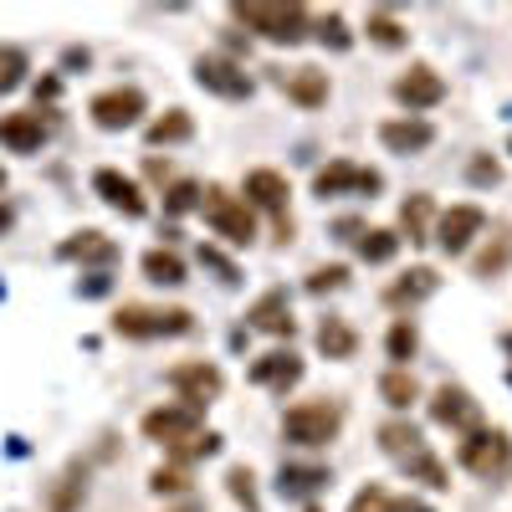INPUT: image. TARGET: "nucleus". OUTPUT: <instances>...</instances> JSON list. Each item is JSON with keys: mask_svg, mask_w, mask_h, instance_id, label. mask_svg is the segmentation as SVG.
<instances>
[{"mask_svg": "<svg viewBox=\"0 0 512 512\" xmlns=\"http://www.w3.org/2000/svg\"><path fill=\"white\" fill-rule=\"evenodd\" d=\"M0 190H6V169H0Z\"/></svg>", "mask_w": 512, "mask_h": 512, "instance_id": "nucleus-48", "label": "nucleus"}, {"mask_svg": "<svg viewBox=\"0 0 512 512\" xmlns=\"http://www.w3.org/2000/svg\"><path fill=\"white\" fill-rule=\"evenodd\" d=\"M502 349H507V354H512V333H507V338H502Z\"/></svg>", "mask_w": 512, "mask_h": 512, "instance_id": "nucleus-47", "label": "nucleus"}, {"mask_svg": "<svg viewBox=\"0 0 512 512\" xmlns=\"http://www.w3.org/2000/svg\"><path fill=\"white\" fill-rule=\"evenodd\" d=\"M344 282H349V267H318L308 277V292H338Z\"/></svg>", "mask_w": 512, "mask_h": 512, "instance_id": "nucleus-41", "label": "nucleus"}, {"mask_svg": "<svg viewBox=\"0 0 512 512\" xmlns=\"http://www.w3.org/2000/svg\"><path fill=\"white\" fill-rule=\"evenodd\" d=\"M328 487V472L323 466H282V477H277V492L282 497H313Z\"/></svg>", "mask_w": 512, "mask_h": 512, "instance_id": "nucleus-27", "label": "nucleus"}, {"mask_svg": "<svg viewBox=\"0 0 512 512\" xmlns=\"http://www.w3.org/2000/svg\"><path fill=\"white\" fill-rule=\"evenodd\" d=\"M185 139H195V118H190L185 108H169L164 118L149 123V144H154V149H164V144H185Z\"/></svg>", "mask_w": 512, "mask_h": 512, "instance_id": "nucleus-26", "label": "nucleus"}, {"mask_svg": "<svg viewBox=\"0 0 512 512\" xmlns=\"http://www.w3.org/2000/svg\"><path fill=\"white\" fill-rule=\"evenodd\" d=\"M400 472H405L410 482H420V487H431V492H446V487H451V477H446V466H441L436 451H420L415 461L400 466Z\"/></svg>", "mask_w": 512, "mask_h": 512, "instance_id": "nucleus-30", "label": "nucleus"}, {"mask_svg": "<svg viewBox=\"0 0 512 512\" xmlns=\"http://www.w3.org/2000/svg\"><path fill=\"white\" fill-rule=\"evenodd\" d=\"M226 487H231V497H236L246 512H262V497H256V477H251V466H231V472H226Z\"/></svg>", "mask_w": 512, "mask_h": 512, "instance_id": "nucleus-36", "label": "nucleus"}, {"mask_svg": "<svg viewBox=\"0 0 512 512\" xmlns=\"http://www.w3.org/2000/svg\"><path fill=\"white\" fill-rule=\"evenodd\" d=\"M344 431V405L333 400H303L282 415V436L292 446H333Z\"/></svg>", "mask_w": 512, "mask_h": 512, "instance_id": "nucleus-4", "label": "nucleus"}, {"mask_svg": "<svg viewBox=\"0 0 512 512\" xmlns=\"http://www.w3.org/2000/svg\"><path fill=\"white\" fill-rule=\"evenodd\" d=\"M200 216H205L210 231L226 236L231 246H251V241H256V216H251V205H246L241 195H231L226 185H205V190H200Z\"/></svg>", "mask_w": 512, "mask_h": 512, "instance_id": "nucleus-3", "label": "nucleus"}, {"mask_svg": "<svg viewBox=\"0 0 512 512\" xmlns=\"http://www.w3.org/2000/svg\"><path fill=\"white\" fill-rule=\"evenodd\" d=\"M436 287H441V272L436 267H410V272H400L390 287H384V303H390V308H415Z\"/></svg>", "mask_w": 512, "mask_h": 512, "instance_id": "nucleus-20", "label": "nucleus"}, {"mask_svg": "<svg viewBox=\"0 0 512 512\" xmlns=\"http://www.w3.org/2000/svg\"><path fill=\"white\" fill-rule=\"evenodd\" d=\"M169 390L180 395V405L200 410V405H210V400H221L226 374H221L216 364H205V359H185V364L169 369Z\"/></svg>", "mask_w": 512, "mask_h": 512, "instance_id": "nucleus-7", "label": "nucleus"}, {"mask_svg": "<svg viewBox=\"0 0 512 512\" xmlns=\"http://www.w3.org/2000/svg\"><path fill=\"white\" fill-rule=\"evenodd\" d=\"M507 262H512V226H497V231H492V241H487V251L477 256V267H472V272H477V277H497Z\"/></svg>", "mask_w": 512, "mask_h": 512, "instance_id": "nucleus-31", "label": "nucleus"}, {"mask_svg": "<svg viewBox=\"0 0 512 512\" xmlns=\"http://www.w3.org/2000/svg\"><path fill=\"white\" fill-rule=\"evenodd\" d=\"M144 277L159 282V287H180V282H185V262H180L175 251L154 246V251H144Z\"/></svg>", "mask_w": 512, "mask_h": 512, "instance_id": "nucleus-29", "label": "nucleus"}, {"mask_svg": "<svg viewBox=\"0 0 512 512\" xmlns=\"http://www.w3.org/2000/svg\"><path fill=\"white\" fill-rule=\"evenodd\" d=\"M231 16L246 26V31H256L262 41H277V47H297V41L308 36V11L303 6H231Z\"/></svg>", "mask_w": 512, "mask_h": 512, "instance_id": "nucleus-5", "label": "nucleus"}, {"mask_svg": "<svg viewBox=\"0 0 512 512\" xmlns=\"http://www.w3.org/2000/svg\"><path fill=\"white\" fill-rule=\"evenodd\" d=\"M379 451L395 456V461L405 466V461H415L420 451H431V446H425V436L415 431L410 420H384V425H379Z\"/></svg>", "mask_w": 512, "mask_h": 512, "instance_id": "nucleus-22", "label": "nucleus"}, {"mask_svg": "<svg viewBox=\"0 0 512 512\" xmlns=\"http://www.w3.org/2000/svg\"><path fill=\"white\" fill-rule=\"evenodd\" d=\"M472 180H477V185H497L502 175H497V164H492V159H472Z\"/></svg>", "mask_w": 512, "mask_h": 512, "instance_id": "nucleus-43", "label": "nucleus"}, {"mask_svg": "<svg viewBox=\"0 0 512 512\" xmlns=\"http://www.w3.org/2000/svg\"><path fill=\"white\" fill-rule=\"evenodd\" d=\"M369 41H379L384 52H395V47H405V26H400L390 11H374V16H369Z\"/></svg>", "mask_w": 512, "mask_h": 512, "instance_id": "nucleus-35", "label": "nucleus"}, {"mask_svg": "<svg viewBox=\"0 0 512 512\" xmlns=\"http://www.w3.org/2000/svg\"><path fill=\"white\" fill-rule=\"evenodd\" d=\"M308 512H323V507H308Z\"/></svg>", "mask_w": 512, "mask_h": 512, "instance_id": "nucleus-49", "label": "nucleus"}, {"mask_svg": "<svg viewBox=\"0 0 512 512\" xmlns=\"http://www.w3.org/2000/svg\"><path fill=\"white\" fill-rule=\"evenodd\" d=\"M349 190H359V195H379L384 190V175L379 169H364V164H349V159H333L328 169H318L313 175V195H349Z\"/></svg>", "mask_w": 512, "mask_h": 512, "instance_id": "nucleus-11", "label": "nucleus"}, {"mask_svg": "<svg viewBox=\"0 0 512 512\" xmlns=\"http://www.w3.org/2000/svg\"><path fill=\"white\" fill-rule=\"evenodd\" d=\"M0 144L11 154H36L47 144V123H41V113H6L0 118Z\"/></svg>", "mask_w": 512, "mask_h": 512, "instance_id": "nucleus-21", "label": "nucleus"}, {"mask_svg": "<svg viewBox=\"0 0 512 512\" xmlns=\"http://www.w3.org/2000/svg\"><path fill=\"white\" fill-rule=\"evenodd\" d=\"M190 308H149V303H123L113 313V333L134 338V344H149V338H180L190 333Z\"/></svg>", "mask_w": 512, "mask_h": 512, "instance_id": "nucleus-2", "label": "nucleus"}, {"mask_svg": "<svg viewBox=\"0 0 512 512\" xmlns=\"http://www.w3.org/2000/svg\"><path fill=\"white\" fill-rule=\"evenodd\" d=\"M318 36L328 41L333 52H349V31H344V16H323V21H318Z\"/></svg>", "mask_w": 512, "mask_h": 512, "instance_id": "nucleus-42", "label": "nucleus"}, {"mask_svg": "<svg viewBox=\"0 0 512 512\" xmlns=\"http://www.w3.org/2000/svg\"><path fill=\"white\" fill-rule=\"evenodd\" d=\"M200 267H210V272H221V282H226V287H236V282H241L236 262H231V256H221L216 246H200Z\"/></svg>", "mask_w": 512, "mask_h": 512, "instance_id": "nucleus-40", "label": "nucleus"}, {"mask_svg": "<svg viewBox=\"0 0 512 512\" xmlns=\"http://www.w3.org/2000/svg\"><path fill=\"white\" fill-rule=\"evenodd\" d=\"M287 175H277V169H246V205L267 210V216L277 221V241L287 246L292 241V216H287Z\"/></svg>", "mask_w": 512, "mask_h": 512, "instance_id": "nucleus-6", "label": "nucleus"}, {"mask_svg": "<svg viewBox=\"0 0 512 512\" xmlns=\"http://www.w3.org/2000/svg\"><path fill=\"white\" fill-rule=\"evenodd\" d=\"M144 93L139 88H108V93H98L93 103H88V113H93V123L98 128H108V134H123V128H134L139 118H144Z\"/></svg>", "mask_w": 512, "mask_h": 512, "instance_id": "nucleus-12", "label": "nucleus"}, {"mask_svg": "<svg viewBox=\"0 0 512 512\" xmlns=\"http://www.w3.org/2000/svg\"><path fill=\"white\" fill-rule=\"evenodd\" d=\"M277 88L303 108H323L328 103V72H318V67H292V72L277 67Z\"/></svg>", "mask_w": 512, "mask_h": 512, "instance_id": "nucleus-19", "label": "nucleus"}, {"mask_svg": "<svg viewBox=\"0 0 512 512\" xmlns=\"http://www.w3.org/2000/svg\"><path fill=\"white\" fill-rule=\"evenodd\" d=\"M175 512H205V507H200V502H185V507H175Z\"/></svg>", "mask_w": 512, "mask_h": 512, "instance_id": "nucleus-46", "label": "nucleus"}, {"mask_svg": "<svg viewBox=\"0 0 512 512\" xmlns=\"http://www.w3.org/2000/svg\"><path fill=\"white\" fill-rule=\"evenodd\" d=\"M379 400L390 405V410H410V400H420V384L410 369H390V374H379Z\"/></svg>", "mask_w": 512, "mask_h": 512, "instance_id": "nucleus-28", "label": "nucleus"}, {"mask_svg": "<svg viewBox=\"0 0 512 512\" xmlns=\"http://www.w3.org/2000/svg\"><path fill=\"white\" fill-rule=\"evenodd\" d=\"M31 72V57L21 47H0V93H16Z\"/></svg>", "mask_w": 512, "mask_h": 512, "instance_id": "nucleus-34", "label": "nucleus"}, {"mask_svg": "<svg viewBox=\"0 0 512 512\" xmlns=\"http://www.w3.org/2000/svg\"><path fill=\"white\" fill-rule=\"evenodd\" d=\"M149 487H154V492H190V466H180V461L159 466V472L149 477Z\"/></svg>", "mask_w": 512, "mask_h": 512, "instance_id": "nucleus-38", "label": "nucleus"}, {"mask_svg": "<svg viewBox=\"0 0 512 512\" xmlns=\"http://www.w3.org/2000/svg\"><path fill=\"white\" fill-rule=\"evenodd\" d=\"M246 379H251V384H262V390L287 395L292 384H303V359H297L292 349H272V354H262V359L246 369Z\"/></svg>", "mask_w": 512, "mask_h": 512, "instance_id": "nucleus-16", "label": "nucleus"}, {"mask_svg": "<svg viewBox=\"0 0 512 512\" xmlns=\"http://www.w3.org/2000/svg\"><path fill=\"white\" fill-rule=\"evenodd\" d=\"M482 231H487V210L482 205H451V210H441V221H436L431 236H436V246L446 256H461Z\"/></svg>", "mask_w": 512, "mask_h": 512, "instance_id": "nucleus-10", "label": "nucleus"}, {"mask_svg": "<svg viewBox=\"0 0 512 512\" xmlns=\"http://www.w3.org/2000/svg\"><path fill=\"white\" fill-rule=\"evenodd\" d=\"M62 262H93V267H113L118 246L103 231H77L72 241H62Z\"/></svg>", "mask_w": 512, "mask_h": 512, "instance_id": "nucleus-23", "label": "nucleus"}, {"mask_svg": "<svg viewBox=\"0 0 512 512\" xmlns=\"http://www.w3.org/2000/svg\"><path fill=\"white\" fill-rule=\"evenodd\" d=\"M456 461L482 482H502L512 472V436L497 431V425H472L456 446Z\"/></svg>", "mask_w": 512, "mask_h": 512, "instance_id": "nucleus-1", "label": "nucleus"}, {"mask_svg": "<svg viewBox=\"0 0 512 512\" xmlns=\"http://www.w3.org/2000/svg\"><path fill=\"white\" fill-rule=\"evenodd\" d=\"M379 144L390 154H425L436 144V128L425 118H390V123H379Z\"/></svg>", "mask_w": 512, "mask_h": 512, "instance_id": "nucleus-18", "label": "nucleus"}, {"mask_svg": "<svg viewBox=\"0 0 512 512\" xmlns=\"http://www.w3.org/2000/svg\"><path fill=\"white\" fill-rule=\"evenodd\" d=\"M93 195H103V205H113L118 216H128V221H139L144 210H149V200H144L139 180L118 175V169H98V175H93Z\"/></svg>", "mask_w": 512, "mask_h": 512, "instance_id": "nucleus-15", "label": "nucleus"}, {"mask_svg": "<svg viewBox=\"0 0 512 512\" xmlns=\"http://www.w3.org/2000/svg\"><path fill=\"white\" fill-rule=\"evenodd\" d=\"M395 512H431V507L415 502V497H400V502H395Z\"/></svg>", "mask_w": 512, "mask_h": 512, "instance_id": "nucleus-44", "label": "nucleus"}, {"mask_svg": "<svg viewBox=\"0 0 512 512\" xmlns=\"http://www.w3.org/2000/svg\"><path fill=\"white\" fill-rule=\"evenodd\" d=\"M318 354H328V359H354V354H359V333H354L344 318H323V323H318Z\"/></svg>", "mask_w": 512, "mask_h": 512, "instance_id": "nucleus-25", "label": "nucleus"}, {"mask_svg": "<svg viewBox=\"0 0 512 512\" xmlns=\"http://www.w3.org/2000/svg\"><path fill=\"white\" fill-rule=\"evenodd\" d=\"M354 246H359V256H364V262H390V256L400 251V236L374 226V231H359V236H354Z\"/></svg>", "mask_w": 512, "mask_h": 512, "instance_id": "nucleus-33", "label": "nucleus"}, {"mask_svg": "<svg viewBox=\"0 0 512 512\" xmlns=\"http://www.w3.org/2000/svg\"><path fill=\"white\" fill-rule=\"evenodd\" d=\"M431 216H436V200H431V195H410V200L400 205V231H395V236H400V241L410 236L415 246L431 241Z\"/></svg>", "mask_w": 512, "mask_h": 512, "instance_id": "nucleus-24", "label": "nucleus"}, {"mask_svg": "<svg viewBox=\"0 0 512 512\" xmlns=\"http://www.w3.org/2000/svg\"><path fill=\"white\" fill-rule=\"evenodd\" d=\"M431 420L436 425H446V431H472V425H482V410H477V400L461 390V384H441V390L431 395Z\"/></svg>", "mask_w": 512, "mask_h": 512, "instance_id": "nucleus-14", "label": "nucleus"}, {"mask_svg": "<svg viewBox=\"0 0 512 512\" xmlns=\"http://www.w3.org/2000/svg\"><path fill=\"white\" fill-rule=\"evenodd\" d=\"M11 221H16V216H11V205H0V236L11 231Z\"/></svg>", "mask_w": 512, "mask_h": 512, "instance_id": "nucleus-45", "label": "nucleus"}, {"mask_svg": "<svg viewBox=\"0 0 512 512\" xmlns=\"http://www.w3.org/2000/svg\"><path fill=\"white\" fill-rule=\"evenodd\" d=\"M395 492H384V487H364V492H354V502H349V512H395Z\"/></svg>", "mask_w": 512, "mask_h": 512, "instance_id": "nucleus-37", "label": "nucleus"}, {"mask_svg": "<svg viewBox=\"0 0 512 512\" xmlns=\"http://www.w3.org/2000/svg\"><path fill=\"white\" fill-rule=\"evenodd\" d=\"M144 436L159 441L169 456H175L180 446H190L200 436V410H190V405H159V410L144 415Z\"/></svg>", "mask_w": 512, "mask_h": 512, "instance_id": "nucleus-9", "label": "nucleus"}, {"mask_svg": "<svg viewBox=\"0 0 512 512\" xmlns=\"http://www.w3.org/2000/svg\"><path fill=\"white\" fill-rule=\"evenodd\" d=\"M384 349H390L395 369H405V364L415 359V349H420V333H415V323H410V318H395L390 338H384Z\"/></svg>", "mask_w": 512, "mask_h": 512, "instance_id": "nucleus-32", "label": "nucleus"}, {"mask_svg": "<svg viewBox=\"0 0 512 512\" xmlns=\"http://www.w3.org/2000/svg\"><path fill=\"white\" fill-rule=\"evenodd\" d=\"M246 323H251L256 333H272V338H292V333H297V318H292V308H287V292H282V287H272V292L256 297V303L246 308Z\"/></svg>", "mask_w": 512, "mask_h": 512, "instance_id": "nucleus-17", "label": "nucleus"}, {"mask_svg": "<svg viewBox=\"0 0 512 512\" xmlns=\"http://www.w3.org/2000/svg\"><path fill=\"white\" fill-rule=\"evenodd\" d=\"M164 205L175 210V216H185V210L200 205V185H195V180H175V185H169V200H164Z\"/></svg>", "mask_w": 512, "mask_h": 512, "instance_id": "nucleus-39", "label": "nucleus"}, {"mask_svg": "<svg viewBox=\"0 0 512 512\" xmlns=\"http://www.w3.org/2000/svg\"><path fill=\"white\" fill-rule=\"evenodd\" d=\"M195 82H200L205 93L226 98V103H246V98H251V88H256L251 72H246L236 57H216V52L195 62Z\"/></svg>", "mask_w": 512, "mask_h": 512, "instance_id": "nucleus-8", "label": "nucleus"}, {"mask_svg": "<svg viewBox=\"0 0 512 512\" xmlns=\"http://www.w3.org/2000/svg\"><path fill=\"white\" fill-rule=\"evenodd\" d=\"M395 103H400V108H410V113H425V108L446 103V77H441L436 67L415 62L405 77H395Z\"/></svg>", "mask_w": 512, "mask_h": 512, "instance_id": "nucleus-13", "label": "nucleus"}]
</instances>
